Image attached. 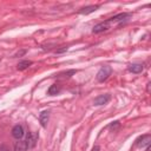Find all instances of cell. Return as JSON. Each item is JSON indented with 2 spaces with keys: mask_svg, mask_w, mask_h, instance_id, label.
<instances>
[{
  "mask_svg": "<svg viewBox=\"0 0 151 151\" xmlns=\"http://www.w3.org/2000/svg\"><path fill=\"white\" fill-rule=\"evenodd\" d=\"M31 65H32V61H31V60H21V61H19V64L17 65V68H18L19 71H24V70L28 68Z\"/></svg>",
  "mask_w": 151,
  "mask_h": 151,
  "instance_id": "11",
  "label": "cell"
},
{
  "mask_svg": "<svg viewBox=\"0 0 151 151\" xmlns=\"http://www.w3.org/2000/svg\"><path fill=\"white\" fill-rule=\"evenodd\" d=\"M110 98H111L110 94H100V96H98V97L94 99L93 104H94V105H104V104H106V103L110 100Z\"/></svg>",
  "mask_w": 151,
  "mask_h": 151,
  "instance_id": "6",
  "label": "cell"
},
{
  "mask_svg": "<svg viewBox=\"0 0 151 151\" xmlns=\"http://www.w3.org/2000/svg\"><path fill=\"white\" fill-rule=\"evenodd\" d=\"M0 151H9V150H8V147H7V146L1 145V146H0Z\"/></svg>",
  "mask_w": 151,
  "mask_h": 151,
  "instance_id": "15",
  "label": "cell"
},
{
  "mask_svg": "<svg viewBox=\"0 0 151 151\" xmlns=\"http://www.w3.org/2000/svg\"><path fill=\"white\" fill-rule=\"evenodd\" d=\"M109 28H110V25H109L106 21H103V22L97 24V25L93 27L92 32H93V33H101V32H104V31H107Z\"/></svg>",
  "mask_w": 151,
  "mask_h": 151,
  "instance_id": "5",
  "label": "cell"
},
{
  "mask_svg": "<svg viewBox=\"0 0 151 151\" xmlns=\"http://www.w3.org/2000/svg\"><path fill=\"white\" fill-rule=\"evenodd\" d=\"M150 142H151V136L147 133V134H144V136L139 137L136 142V145L138 147H145V146L150 145Z\"/></svg>",
  "mask_w": 151,
  "mask_h": 151,
  "instance_id": "4",
  "label": "cell"
},
{
  "mask_svg": "<svg viewBox=\"0 0 151 151\" xmlns=\"http://www.w3.org/2000/svg\"><path fill=\"white\" fill-rule=\"evenodd\" d=\"M0 61H1V59H0Z\"/></svg>",
  "mask_w": 151,
  "mask_h": 151,
  "instance_id": "19",
  "label": "cell"
},
{
  "mask_svg": "<svg viewBox=\"0 0 151 151\" xmlns=\"http://www.w3.org/2000/svg\"><path fill=\"white\" fill-rule=\"evenodd\" d=\"M48 118H50V112L48 111H42L39 116V122L41 124L42 127H46L47 126V122H48Z\"/></svg>",
  "mask_w": 151,
  "mask_h": 151,
  "instance_id": "8",
  "label": "cell"
},
{
  "mask_svg": "<svg viewBox=\"0 0 151 151\" xmlns=\"http://www.w3.org/2000/svg\"><path fill=\"white\" fill-rule=\"evenodd\" d=\"M14 151H27V145L25 140L19 139L15 144H14Z\"/></svg>",
  "mask_w": 151,
  "mask_h": 151,
  "instance_id": "10",
  "label": "cell"
},
{
  "mask_svg": "<svg viewBox=\"0 0 151 151\" xmlns=\"http://www.w3.org/2000/svg\"><path fill=\"white\" fill-rule=\"evenodd\" d=\"M24 134H25V130H24V126L22 125L17 124V125L13 126V129H12V136L15 139H18V140L21 139L24 137Z\"/></svg>",
  "mask_w": 151,
  "mask_h": 151,
  "instance_id": "3",
  "label": "cell"
},
{
  "mask_svg": "<svg viewBox=\"0 0 151 151\" xmlns=\"http://www.w3.org/2000/svg\"><path fill=\"white\" fill-rule=\"evenodd\" d=\"M25 52H26V51H21V52H19V53H17V54H15L14 57H18V55H21V54H24Z\"/></svg>",
  "mask_w": 151,
  "mask_h": 151,
  "instance_id": "17",
  "label": "cell"
},
{
  "mask_svg": "<svg viewBox=\"0 0 151 151\" xmlns=\"http://www.w3.org/2000/svg\"><path fill=\"white\" fill-rule=\"evenodd\" d=\"M150 150H151V149H150V145H147V146H146V151H150Z\"/></svg>",
  "mask_w": 151,
  "mask_h": 151,
  "instance_id": "18",
  "label": "cell"
},
{
  "mask_svg": "<svg viewBox=\"0 0 151 151\" xmlns=\"http://www.w3.org/2000/svg\"><path fill=\"white\" fill-rule=\"evenodd\" d=\"M59 92H60V86L57 85V84H53V85L48 88V94H51V96H54V94H57V93H59Z\"/></svg>",
  "mask_w": 151,
  "mask_h": 151,
  "instance_id": "12",
  "label": "cell"
},
{
  "mask_svg": "<svg viewBox=\"0 0 151 151\" xmlns=\"http://www.w3.org/2000/svg\"><path fill=\"white\" fill-rule=\"evenodd\" d=\"M38 138H39V133L38 132H28L25 142L27 145V149H33L37 143H38Z\"/></svg>",
  "mask_w": 151,
  "mask_h": 151,
  "instance_id": "2",
  "label": "cell"
},
{
  "mask_svg": "<svg viewBox=\"0 0 151 151\" xmlns=\"http://www.w3.org/2000/svg\"><path fill=\"white\" fill-rule=\"evenodd\" d=\"M111 73H112L111 66H107V65H106V66H103V67L98 71L96 78H97L98 81H105V80L111 76Z\"/></svg>",
  "mask_w": 151,
  "mask_h": 151,
  "instance_id": "1",
  "label": "cell"
},
{
  "mask_svg": "<svg viewBox=\"0 0 151 151\" xmlns=\"http://www.w3.org/2000/svg\"><path fill=\"white\" fill-rule=\"evenodd\" d=\"M66 51H67V47L65 46V47H63V48L57 50V51H55V53H63V52H66Z\"/></svg>",
  "mask_w": 151,
  "mask_h": 151,
  "instance_id": "14",
  "label": "cell"
},
{
  "mask_svg": "<svg viewBox=\"0 0 151 151\" xmlns=\"http://www.w3.org/2000/svg\"><path fill=\"white\" fill-rule=\"evenodd\" d=\"M143 68H144V66L142 64H130L127 66V70L132 73H140L143 71Z\"/></svg>",
  "mask_w": 151,
  "mask_h": 151,
  "instance_id": "9",
  "label": "cell"
},
{
  "mask_svg": "<svg viewBox=\"0 0 151 151\" xmlns=\"http://www.w3.org/2000/svg\"><path fill=\"white\" fill-rule=\"evenodd\" d=\"M77 71L76 70H70V71H67V72H65V73H61V74H59L60 77H64V78H70L72 74H74Z\"/></svg>",
  "mask_w": 151,
  "mask_h": 151,
  "instance_id": "13",
  "label": "cell"
},
{
  "mask_svg": "<svg viewBox=\"0 0 151 151\" xmlns=\"http://www.w3.org/2000/svg\"><path fill=\"white\" fill-rule=\"evenodd\" d=\"M99 150H100V149H99V146H98V145H96V146H93V149H92L91 151H99Z\"/></svg>",
  "mask_w": 151,
  "mask_h": 151,
  "instance_id": "16",
  "label": "cell"
},
{
  "mask_svg": "<svg viewBox=\"0 0 151 151\" xmlns=\"http://www.w3.org/2000/svg\"><path fill=\"white\" fill-rule=\"evenodd\" d=\"M98 5H90V6H86V7H83V8H80L79 11H78V13L79 14H90V13H92V12H94V11H97L98 9Z\"/></svg>",
  "mask_w": 151,
  "mask_h": 151,
  "instance_id": "7",
  "label": "cell"
}]
</instances>
